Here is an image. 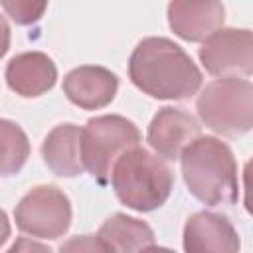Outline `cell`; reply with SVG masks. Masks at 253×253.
I'll use <instances>...</instances> for the list:
<instances>
[{"mask_svg":"<svg viewBox=\"0 0 253 253\" xmlns=\"http://www.w3.org/2000/svg\"><path fill=\"white\" fill-rule=\"evenodd\" d=\"M111 182L117 198L126 208L152 211L168 200L174 178L160 156L134 146L115 162Z\"/></svg>","mask_w":253,"mask_h":253,"instance_id":"3","label":"cell"},{"mask_svg":"<svg viewBox=\"0 0 253 253\" xmlns=\"http://www.w3.org/2000/svg\"><path fill=\"white\" fill-rule=\"evenodd\" d=\"M200 136V125L198 121L174 107H164L160 109L154 119L148 125V144L156 152V156L166 158V160H176L180 158L182 150Z\"/></svg>","mask_w":253,"mask_h":253,"instance_id":"8","label":"cell"},{"mask_svg":"<svg viewBox=\"0 0 253 253\" xmlns=\"http://www.w3.org/2000/svg\"><path fill=\"white\" fill-rule=\"evenodd\" d=\"M200 61L215 77H249L253 71V36L249 30L225 28L200 47Z\"/></svg>","mask_w":253,"mask_h":253,"instance_id":"7","label":"cell"},{"mask_svg":"<svg viewBox=\"0 0 253 253\" xmlns=\"http://www.w3.org/2000/svg\"><path fill=\"white\" fill-rule=\"evenodd\" d=\"M30 156V142L20 125L0 119V176H12L22 170Z\"/></svg>","mask_w":253,"mask_h":253,"instance_id":"15","label":"cell"},{"mask_svg":"<svg viewBox=\"0 0 253 253\" xmlns=\"http://www.w3.org/2000/svg\"><path fill=\"white\" fill-rule=\"evenodd\" d=\"M2 8L6 10V14L20 26H28L32 22H38L43 14V10L47 8L45 2H2Z\"/></svg>","mask_w":253,"mask_h":253,"instance_id":"16","label":"cell"},{"mask_svg":"<svg viewBox=\"0 0 253 253\" xmlns=\"http://www.w3.org/2000/svg\"><path fill=\"white\" fill-rule=\"evenodd\" d=\"M8 47H10V28L4 16H0V57L8 51Z\"/></svg>","mask_w":253,"mask_h":253,"instance_id":"19","label":"cell"},{"mask_svg":"<svg viewBox=\"0 0 253 253\" xmlns=\"http://www.w3.org/2000/svg\"><path fill=\"white\" fill-rule=\"evenodd\" d=\"M130 81L154 99H190L202 85V73L192 57L168 38L138 42L128 61Z\"/></svg>","mask_w":253,"mask_h":253,"instance_id":"1","label":"cell"},{"mask_svg":"<svg viewBox=\"0 0 253 253\" xmlns=\"http://www.w3.org/2000/svg\"><path fill=\"white\" fill-rule=\"evenodd\" d=\"M198 115L221 136H241L253 126V85L249 79H215L198 97Z\"/></svg>","mask_w":253,"mask_h":253,"instance_id":"4","label":"cell"},{"mask_svg":"<svg viewBox=\"0 0 253 253\" xmlns=\"http://www.w3.org/2000/svg\"><path fill=\"white\" fill-rule=\"evenodd\" d=\"M42 156L53 174L63 178L79 176L85 170L81 160V128L71 123L55 126L42 144Z\"/></svg>","mask_w":253,"mask_h":253,"instance_id":"13","label":"cell"},{"mask_svg":"<svg viewBox=\"0 0 253 253\" xmlns=\"http://www.w3.org/2000/svg\"><path fill=\"white\" fill-rule=\"evenodd\" d=\"M16 225L32 237L57 239L69 229L71 204L57 186L32 188L14 210Z\"/></svg>","mask_w":253,"mask_h":253,"instance_id":"6","label":"cell"},{"mask_svg":"<svg viewBox=\"0 0 253 253\" xmlns=\"http://www.w3.org/2000/svg\"><path fill=\"white\" fill-rule=\"evenodd\" d=\"M57 79L55 63L42 51L18 53L6 67L8 87L22 97H40L53 87Z\"/></svg>","mask_w":253,"mask_h":253,"instance_id":"12","label":"cell"},{"mask_svg":"<svg viewBox=\"0 0 253 253\" xmlns=\"http://www.w3.org/2000/svg\"><path fill=\"white\" fill-rule=\"evenodd\" d=\"M6 253H51V249L45 247L43 243L32 241L28 237H20V239L14 241V245Z\"/></svg>","mask_w":253,"mask_h":253,"instance_id":"18","label":"cell"},{"mask_svg":"<svg viewBox=\"0 0 253 253\" xmlns=\"http://www.w3.org/2000/svg\"><path fill=\"white\" fill-rule=\"evenodd\" d=\"M59 253H113V251L99 235H75L59 247Z\"/></svg>","mask_w":253,"mask_h":253,"instance_id":"17","label":"cell"},{"mask_svg":"<svg viewBox=\"0 0 253 253\" xmlns=\"http://www.w3.org/2000/svg\"><path fill=\"white\" fill-rule=\"evenodd\" d=\"M119 89V79L105 67L81 65L69 71L63 79V91L67 99L87 111L107 107Z\"/></svg>","mask_w":253,"mask_h":253,"instance_id":"11","label":"cell"},{"mask_svg":"<svg viewBox=\"0 0 253 253\" xmlns=\"http://www.w3.org/2000/svg\"><path fill=\"white\" fill-rule=\"evenodd\" d=\"M140 132L136 125L119 115H103L89 119L81 128V160L83 168L99 182H111L115 162L130 148L138 146Z\"/></svg>","mask_w":253,"mask_h":253,"instance_id":"5","label":"cell"},{"mask_svg":"<svg viewBox=\"0 0 253 253\" xmlns=\"http://www.w3.org/2000/svg\"><path fill=\"white\" fill-rule=\"evenodd\" d=\"M225 10L221 2H188L176 0L168 4V24L172 32L186 42H206L211 34L221 30Z\"/></svg>","mask_w":253,"mask_h":253,"instance_id":"10","label":"cell"},{"mask_svg":"<svg viewBox=\"0 0 253 253\" xmlns=\"http://www.w3.org/2000/svg\"><path fill=\"white\" fill-rule=\"evenodd\" d=\"M180 164L188 190L202 204L225 206L237 200V164L231 148L219 138L198 136L182 150Z\"/></svg>","mask_w":253,"mask_h":253,"instance_id":"2","label":"cell"},{"mask_svg":"<svg viewBox=\"0 0 253 253\" xmlns=\"http://www.w3.org/2000/svg\"><path fill=\"white\" fill-rule=\"evenodd\" d=\"M241 241L231 221L213 211H198L184 225L186 253H239Z\"/></svg>","mask_w":253,"mask_h":253,"instance_id":"9","label":"cell"},{"mask_svg":"<svg viewBox=\"0 0 253 253\" xmlns=\"http://www.w3.org/2000/svg\"><path fill=\"white\" fill-rule=\"evenodd\" d=\"M140 253H174V251H170V249H166V247H156V245H148L146 249H142Z\"/></svg>","mask_w":253,"mask_h":253,"instance_id":"21","label":"cell"},{"mask_svg":"<svg viewBox=\"0 0 253 253\" xmlns=\"http://www.w3.org/2000/svg\"><path fill=\"white\" fill-rule=\"evenodd\" d=\"M8 237H10V221H8L6 213L0 210V247L6 243Z\"/></svg>","mask_w":253,"mask_h":253,"instance_id":"20","label":"cell"},{"mask_svg":"<svg viewBox=\"0 0 253 253\" xmlns=\"http://www.w3.org/2000/svg\"><path fill=\"white\" fill-rule=\"evenodd\" d=\"M97 235L113 253H140L154 241V233L148 223L125 213H115L105 219Z\"/></svg>","mask_w":253,"mask_h":253,"instance_id":"14","label":"cell"}]
</instances>
